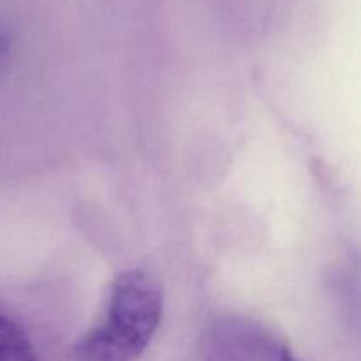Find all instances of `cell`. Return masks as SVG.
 I'll return each instance as SVG.
<instances>
[{
	"label": "cell",
	"mask_w": 361,
	"mask_h": 361,
	"mask_svg": "<svg viewBox=\"0 0 361 361\" xmlns=\"http://www.w3.org/2000/svg\"><path fill=\"white\" fill-rule=\"evenodd\" d=\"M0 361H37L23 330L4 314H0Z\"/></svg>",
	"instance_id": "cell-3"
},
{
	"label": "cell",
	"mask_w": 361,
	"mask_h": 361,
	"mask_svg": "<svg viewBox=\"0 0 361 361\" xmlns=\"http://www.w3.org/2000/svg\"><path fill=\"white\" fill-rule=\"evenodd\" d=\"M201 361H300L271 330L245 317H221L207 328Z\"/></svg>",
	"instance_id": "cell-2"
},
{
	"label": "cell",
	"mask_w": 361,
	"mask_h": 361,
	"mask_svg": "<svg viewBox=\"0 0 361 361\" xmlns=\"http://www.w3.org/2000/svg\"><path fill=\"white\" fill-rule=\"evenodd\" d=\"M162 317V293L140 270L113 282L108 309L97 326L74 345L78 361H134L154 338Z\"/></svg>",
	"instance_id": "cell-1"
}]
</instances>
